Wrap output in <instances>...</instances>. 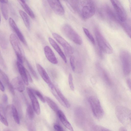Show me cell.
<instances>
[{"instance_id":"7bdbcfd3","label":"cell","mask_w":131,"mask_h":131,"mask_svg":"<svg viewBox=\"0 0 131 131\" xmlns=\"http://www.w3.org/2000/svg\"><path fill=\"white\" fill-rule=\"evenodd\" d=\"M1 3L3 4H7V3L8 0H0Z\"/></svg>"},{"instance_id":"52a82bcc","label":"cell","mask_w":131,"mask_h":131,"mask_svg":"<svg viewBox=\"0 0 131 131\" xmlns=\"http://www.w3.org/2000/svg\"><path fill=\"white\" fill-rule=\"evenodd\" d=\"M116 12L117 16L121 22L125 21L127 19L126 12L118 0H110Z\"/></svg>"},{"instance_id":"7402d4cb","label":"cell","mask_w":131,"mask_h":131,"mask_svg":"<svg viewBox=\"0 0 131 131\" xmlns=\"http://www.w3.org/2000/svg\"><path fill=\"white\" fill-rule=\"evenodd\" d=\"M19 13L26 26L29 30L30 28V23L29 19L27 15L25 13L21 10L19 11Z\"/></svg>"},{"instance_id":"d590c367","label":"cell","mask_w":131,"mask_h":131,"mask_svg":"<svg viewBox=\"0 0 131 131\" xmlns=\"http://www.w3.org/2000/svg\"><path fill=\"white\" fill-rule=\"evenodd\" d=\"M0 119L1 122L5 125L8 126V121L6 118L1 113L0 114Z\"/></svg>"},{"instance_id":"8fae6325","label":"cell","mask_w":131,"mask_h":131,"mask_svg":"<svg viewBox=\"0 0 131 131\" xmlns=\"http://www.w3.org/2000/svg\"><path fill=\"white\" fill-rule=\"evenodd\" d=\"M47 1L51 8L56 14L60 16L64 14V8L59 0H47Z\"/></svg>"},{"instance_id":"4dcf8cb0","label":"cell","mask_w":131,"mask_h":131,"mask_svg":"<svg viewBox=\"0 0 131 131\" xmlns=\"http://www.w3.org/2000/svg\"><path fill=\"white\" fill-rule=\"evenodd\" d=\"M1 9L3 16L5 20L8 18V12L7 7L5 4H1Z\"/></svg>"},{"instance_id":"ac0fdd59","label":"cell","mask_w":131,"mask_h":131,"mask_svg":"<svg viewBox=\"0 0 131 131\" xmlns=\"http://www.w3.org/2000/svg\"><path fill=\"white\" fill-rule=\"evenodd\" d=\"M56 113L59 118L63 125L70 130L73 131V128L72 126L62 111L59 110Z\"/></svg>"},{"instance_id":"7dc6e473","label":"cell","mask_w":131,"mask_h":131,"mask_svg":"<svg viewBox=\"0 0 131 131\" xmlns=\"http://www.w3.org/2000/svg\"><path fill=\"white\" fill-rule=\"evenodd\" d=\"M64 1H67V0H64Z\"/></svg>"},{"instance_id":"e0dca14e","label":"cell","mask_w":131,"mask_h":131,"mask_svg":"<svg viewBox=\"0 0 131 131\" xmlns=\"http://www.w3.org/2000/svg\"><path fill=\"white\" fill-rule=\"evenodd\" d=\"M44 51L47 58L50 62L54 64L58 63V60L53 52L49 46H45Z\"/></svg>"},{"instance_id":"bcb514c9","label":"cell","mask_w":131,"mask_h":131,"mask_svg":"<svg viewBox=\"0 0 131 131\" xmlns=\"http://www.w3.org/2000/svg\"><path fill=\"white\" fill-rule=\"evenodd\" d=\"M130 10L131 12V5H130Z\"/></svg>"},{"instance_id":"d4e9b609","label":"cell","mask_w":131,"mask_h":131,"mask_svg":"<svg viewBox=\"0 0 131 131\" xmlns=\"http://www.w3.org/2000/svg\"><path fill=\"white\" fill-rule=\"evenodd\" d=\"M12 111L14 120L18 124L20 123V120L17 111L15 107L13 105L11 106Z\"/></svg>"},{"instance_id":"ab89813d","label":"cell","mask_w":131,"mask_h":131,"mask_svg":"<svg viewBox=\"0 0 131 131\" xmlns=\"http://www.w3.org/2000/svg\"><path fill=\"white\" fill-rule=\"evenodd\" d=\"M126 82L128 87L131 91V79H127V80Z\"/></svg>"},{"instance_id":"f546056e","label":"cell","mask_w":131,"mask_h":131,"mask_svg":"<svg viewBox=\"0 0 131 131\" xmlns=\"http://www.w3.org/2000/svg\"><path fill=\"white\" fill-rule=\"evenodd\" d=\"M34 110L31 106L28 105L27 107L26 111L27 114L28 118L30 120H33L34 117Z\"/></svg>"},{"instance_id":"7a4b0ae2","label":"cell","mask_w":131,"mask_h":131,"mask_svg":"<svg viewBox=\"0 0 131 131\" xmlns=\"http://www.w3.org/2000/svg\"><path fill=\"white\" fill-rule=\"evenodd\" d=\"M116 115L118 121L126 126H131V110L121 105L116 107L115 110Z\"/></svg>"},{"instance_id":"cb8c5ba5","label":"cell","mask_w":131,"mask_h":131,"mask_svg":"<svg viewBox=\"0 0 131 131\" xmlns=\"http://www.w3.org/2000/svg\"><path fill=\"white\" fill-rule=\"evenodd\" d=\"M81 2V0H70V4L73 10L78 12Z\"/></svg>"},{"instance_id":"d6a6232c","label":"cell","mask_w":131,"mask_h":131,"mask_svg":"<svg viewBox=\"0 0 131 131\" xmlns=\"http://www.w3.org/2000/svg\"><path fill=\"white\" fill-rule=\"evenodd\" d=\"M32 90L34 93L37 96L42 102L44 103L46 102L45 97H44L43 96L42 94L39 91L37 90Z\"/></svg>"},{"instance_id":"8992f818","label":"cell","mask_w":131,"mask_h":131,"mask_svg":"<svg viewBox=\"0 0 131 131\" xmlns=\"http://www.w3.org/2000/svg\"><path fill=\"white\" fill-rule=\"evenodd\" d=\"M119 55L123 73L125 75H128L131 72V55L127 51L122 50Z\"/></svg>"},{"instance_id":"b9f144b4","label":"cell","mask_w":131,"mask_h":131,"mask_svg":"<svg viewBox=\"0 0 131 131\" xmlns=\"http://www.w3.org/2000/svg\"><path fill=\"white\" fill-rule=\"evenodd\" d=\"M0 90L4 92L5 91L4 86L2 82L0 81Z\"/></svg>"},{"instance_id":"30bf717a","label":"cell","mask_w":131,"mask_h":131,"mask_svg":"<svg viewBox=\"0 0 131 131\" xmlns=\"http://www.w3.org/2000/svg\"><path fill=\"white\" fill-rule=\"evenodd\" d=\"M27 92L31 100L34 111L38 115L40 113V109L39 102L34 95L32 90L29 88L26 89Z\"/></svg>"},{"instance_id":"83f0119b","label":"cell","mask_w":131,"mask_h":131,"mask_svg":"<svg viewBox=\"0 0 131 131\" xmlns=\"http://www.w3.org/2000/svg\"><path fill=\"white\" fill-rule=\"evenodd\" d=\"M120 24L127 35L131 38V26L124 22H121Z\"/></svg>"},{"instance_id":"44dd1931","label":"cell","mask_w":131,"mask_h":131,"mask_svg":"<svg viewBox=\"0 0 131 131\" xmlns=\"http://www.w3.org/2000/svg\"><path fill=\"white\" fill-rule=\"evenodd\" d=\"M16 64L21 78L25 84L28 85V81L26 69L21 63L17 61Z\"/></svg>"},{"instance_id":"5bb4252c","label":"cell","mask_w":131,"mask_h":131,"mask_svg":"<svg viewBox=\"0 0 131 131\" xmlns=\"http://www.w3.org/2000/svg\"><path fill=\"white\" fill-rule=\"evenodd\" d=\"M11 83L14 89L20 92H23L25 90L24 82L21 77H17L12 80Z\"/></svg>"},{"instance_id":"1f68e13d","label":"cell","mask_w":131,"mask_h":131,"mask_svg":"<svg viewBox=\"0 0 131 131\" xmlns=\"http://www.w3.org/2000/svg\"><path fill=\"white\" fill-rule=\"evenodd\" d=\"M83 29L84 33L88 39L90 40L92 44L94 45L95 44V39L89 30L87 28L84 27H83Z\"/></svg>"},{"instance_id":"ba28073f","label":"cell","mask_w":131,"mask_h":131,"mask_svg":"<svg viewBox=\"0 0 131 131\" xmlns=\"http://www.w3.org/2000/svg\"><path fill=\"white\" fill-rule=\"evenodd\" d=\"M52 35L55 39L63 47L67 55H70L73 53L74 51L73 48L65 39L56 33H53Z\"/></svg>"},{"instance_id":"2e32d148","label":"cell","mask_w":131,"mask_h":131,"mask_svg":"<svg viewBox=\"0 0 131 131\" xmlns=\"http://www.w3.org/2000/svg\"><path fill=\"white\" fill-rule=\"evenodd\" d=\"M9 24L11 27L16 33L20 40L25 45L26 42L22 33L19 29L14 20L12 18L9 19Z\"/></svg>"},{"instance_id":"6da1fadb","label":"cell","mask_w":131,"mask_h":131,"mask_svg":"<svg viewBox=\"0 0 131 131\" xmlns=\"http://www.w3.org/2000/svg\"><path fill=\"white\" fill-rule=\"evenodd\" d=\"M95 8L92 0H83L81 1L78 12L81 17L86 19L92 17L94 14Z\"/></svg>"},{"instance_id":"9a60e30c","label":"cell","mask_w":131,"mask_h":131,"mask_svg":"<svg viewBox=\"0 0 131 131\" xmlns=\"http://www.w3.org/2000/svg\"><path fill=\"white\" fill-rule=\"evenodd\" d=\"M0 81L6 86L13 95H14V89L11 83L9 82L8 78L6 74L1 69L0 70Z\"/></svg>"},{"instance_id":"603a6c76","label":"cell","mask_w":131,"mask_h":131,"mask_svg":"<svg viewBox=\"0 0 131 131\" xmlns=\"http://www.w3.org/2000/svg\"><path fill=\"white\" fill-rule=\"evenodd\" d=\"M45 98L47 104L50 107L56 112L59 110L57 104L51 98L47 96H45Z\"/></svg>"},{"instance_id":"e575fe53","label":"cell","mask_w":131,"mask_h":131,"mask_svg":"<svg viewBox=\"0 0 131 131\" xmlns=\"http://www.w3.org/2000/svg\"><path fill=\"white\" fill-rule=\"evenodd\" d=\"M74 60V56H71L70 57V63L72 69L73 71H74L75 70Z\"/></svg>"},{"instance_id":"f6af8a7d","label":"cell","mask_w":131,"mask_h":131,"mask_svg":"<svg viewBox=\"0 0 131 131\" xmlns=\"http://www.w3.org/2000/svg\"><path fill=\"white\" fill-rule=\"evenodd\" d=\"M21 2V3H25V0H19Z\"/></svg>"},{"instance_id":"9c48e42d","label":"cell","mask_w":131,"mask_h":131,"mask_svg":"<svg viewBox=\"0 0 131 131\" xmlns=\"http://www.w3.org/2000/svg\"><path fill=\"white\" fill-rule=\"evenodd\" d=\"M50 89L53 94L62 105L67 108L70 106L69 101L58 88L54 86Z\"/></svg>"},{"instance_id":"836d02e7","label":"cell","mask_w":131,"mask_h":131,"mask_svg":"<svg viewBox=\"0 0 131 131\" xmlns=\"http://www.w3.org/2000/svg\"><path fill=\"white\" fill-rule=\"evenodd\" d=\"M68 82L70 87L72 91L74 90V87L73 81V78L72 74L70 73L68 77Z\"/></svg>"},{"instance_id":"7c38bea8","label":"cell","mask_w":131,"mask_h":131,"mask_svg":"<svg viewBox=\"0 0 131 131\" xmlns=\"http://www.w3.org/2000/svg\"><path fill=\"white\" fill-rule=\"evenodd\" d=\"M9 39L10 42L16 56H22L21 46L17 37L15 34H12L10 36Z\"/></svg>"},{"instance_id":"5b68a950","label":"cell","mask_w":131,"mask_h":131,"mask_svg":"<svg viewBox=\"0 0 131 131\" xmlns=\"http://www.w3.org/2000/svg\"><path fill=\"white\" fill-rule=\"evenodd\" d=\"M88 101L94 116L98 119L101 118L104 111L99 100L96 97L92 96L89 97Z\"/></svg>"},{"instance_id":"8d00e7d4","label":"cell","mask_w":131,"mask_h":131,"mask_svg":"<svg viewBox=\"0 0 131 131\" xmlns=\"http://www.w3.org/2000/svg\"><path fill=\"white\" fill-rule=\"evenodd\" d=\"M2 100L4 104H6L8 103V98L7 95L4 94L2 96Z\"/></svg>"},{"instance_id":"4fadbf2b","label":"cell","mask_w":131,"mask_h":131,"mask_svg":"<svg viewBox=\"0 0 131 131\" xmlns=\"http://www.w3.org/2000/svg\"><path fill=\"white\" fill-rule=\"evenodd\" d=\"M104 18L105 15L111 20L116 22L120 24L121 21L119 20L118 17L117 16L114 12L108 5H104L101 8Z\"/></svg>"},{"instance_id":"3957f363","label":"cell","mask_w":131,"mask_h":131,"mask_svg":"<svg viewBox=\"0 0 131 131\" xmlns=\"http://www.w3.org/2000/svg\"><path fill=\"white\" fill-rule=\"evenodd\" d=\"M63 33L67 37L75 44L81 45L82 43V39L78 33L70 25L66 24L62 27Z\"/></svg>"},{"instance_id":"277c9868","label":"cell","mask_w":131,"mask_h":131,"mask_svg":"<svg viewBox=\"0 0 131 131\" xmlns=\"http://www.w3.org/2000/svg\"><path fill=\"white\" fill-rule=\"evenodd\" d=\"M94 32L96 38L100 49L106 53H112L113 51L112 48L97 28H95Z\"/></svg>"},{"instance_id":"ee69618b","label":"cell","mask_w":131,"mask_h":131,"mask_svg":"<svg viewBox=\"0 0 131 131\" xmlns=\"http://www.w3.org/2000/svg\"><path fill=\"white\" fill-rule=\"evenodd\" d=\"M119 131H127V130L125 127H121L119 129Z\"/></svg>"},{"instance_id":"4316f807","label":"cell","mask_w":131,"mask_h":131,"mask_svg":"<svg viewBox=\"0 0 131 131\" xmlns=\"http://www.w3.org/2000/svg\"><path fill=\"white\" fill-rule=\"evenodd\" d=\"M0 45L1 48L6 49L7 47V41L5 35L3 33L0 34Z\"/></svg>"},{"instance_id":"484cf974","label":"cell","mask_w":131,"mask_h":131,"mask_svg":"<svg viewBox=\"0 0 131 131\" xmlns=\"http://www.w3.org/2000/svg\"><path fill=\"white\" fill-rule=\"evenodd\" d=\"M21 4L24 10L32 18H34L35 15L34 13L26 3H21Z\"/></svg>"},{"instance_id":"ffe728a7","label":"cell","mask_w":131,"mask_h":131,"mask_svg":"<svg viewBox=\"0 0 131 131\" xmlns=\"http://www.w3.org/2000/svg\"><path fill=\"white\" fill-rule=\"evenodd\" d=\"M48 40L51 45L58 53L64 62L67 63V61L66 57L59 46L51 38L49 37Z\"/></svg>"},{"instance_id":"d6986e66","label":"cell","mask_w":131,"mask_h":131,"mask_svg":"<svg viewBox=\"0 0 131 131\" xmlns=\"http://www.w3.org/2000/svg\"><path fill=\"white\" fill-rule=\"evenodd\" d=\"M36 67L39 74L43 80L48 85L52 84L50 78L44 68L39 64H36Z\"/></svg>"},{"instance_id":"f35d334b","label":"cell","mask_w":131,"mask_h":131,"mask_svg":"<svg viewBox=\"0 0 131 131\" xmlns=\"http://www.w3.org/2000/svg\"><path fill=\"white\" fill-rule=\"evenodd\" d=\"M26 73L27 78L29 81L30 82H32V78L28 71L26 70Z\"/></svg>"},{"instance_id":"f1b7e54d","label":"cell","mask_w":131,"mask_h":131,"mask_svg":"<svg viewBox=\"0 0 131 131\" xmlns=\"http://www.w3.org/2000/svg\"><path fill=\"white\" fill-rule=\"evenodd\" d=\"M24 59L27 66L31 74L36 80H38V75L31 65H30L26 58H24Z\"/></svg>"},{"instance_id":"74e56055","label":"cell","mask_w":131,"mask_h":131,"mask_svg":"<svg viewBox=\"0 0 131 131\" xmlns=\"http://www.w3.org/2000/svg\"><path fill=\"white\" fill-rule=\"evenodd\" d=\"M53 127L55 130L58 131H62L64 130L63 128L60 125L58 124H54Z\"/></svg>"},{"instance_id":"60d3db41","label":"cell","mask_w":131,"mask_h":131,"mask_svg":"<svg viewBox=\"0 0 131 131\" xmlns=\"http://www.w3.org/2000/svg\"><path fill=\"white\" fill-rule=\"evenodd\" d=\"M0 63L2 66L5 68H6V66L4 61L1 55H0Z\"/></svg>"}]
</instances>
